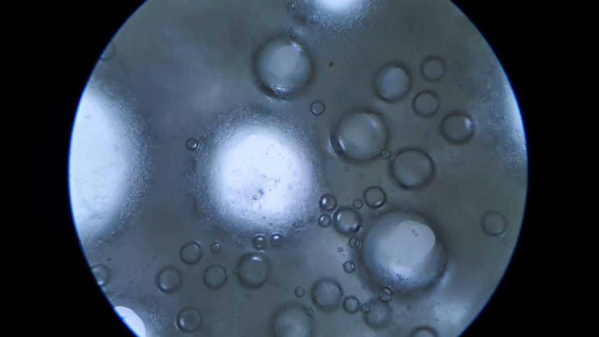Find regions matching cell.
I'll list each match as a JSON object with an SVG mask.
<instances>
[{"label":"cell","mask_w":599,"mask_h":337,"mask_svg":"<svg viewBox=\"0 0 599 337\" xmlns=\"http://www.w3.org/2000/svg\"><path fill=\"white\" fill-rule=\"evenodd\" d=\"M337 143L350 158L358 161L375 158L385 148L387 131L377 115L356 113L340 122L336 131Z\"/></svg>","instance_id":"2"},{"label":"cell","mask_w":599,"mask_h":337,"mask_svg":"<svg viewBox=\"0 0 599 337\" xmlns=\"http://www.w3.org/2000/svg\"><path fill=\"white\" fill-rule=\"evenodd\" d=\"M354 205L356 209H360L363 206V203H362L361 200H356L355 201Z\"/></svg>","instance_id":"14"},{"label":"cell","mask_w":599,"mask_h":337,"mask_svg":"<svg viewBox=\"0 0 599 337\" xmlns=\"http://www.w3.org/2000/svg\"><path fill=\"white\" fill-rule=\"evenodd\" d=\"M361 303L360 301L353 296L346 297L344 302V309L348 313L354 314L360 310Z\"/></svg>","instance_id":"8"},{"label":"cell","mask_w":599,"mask_h":337,"mask_svg":"<svg viewBox=\"0 0 599 337\" xmlns=\"http://www.w3.org/2000/svg\"><path fill=\"white\" fill-rule=\"evenodd\" d=\"M435 166L432 157L421 150H403L394 157L391 165L393 178L401 187L418 189L428 184L433 177Z\"/></svg>","instance_id":"3"},{"label":"cell","mask_w":599,"mask_h":337,"mask_svg":"<svg viewBox=\"0 0 599 337\" xmlns=\"http://www.w3.org/2000/svg\"><path fill=\"white\" fill-rule=\"evenodd\" d=\"M335 223L336 228L343 234L352 235L360 229L361 219L356 211L351 209H344L336 213Z\"/></svg>","instance_id":"4"},{"label":"cell","mask_w":599,"mask_h":337,"mask_svg":"<svg viewBox=\"0 0 599 337\" xmlns=\"http://www.w3.org/2000/svg\"><path fill=\"white\" fill-rule=\"evenodd\" d=\"M394 296L393 290L388 286L382 287L378 292V297L380 302L383 303H388L392 300Z\"/></svg>","instance_id":"9"},{"label":"cell","mask_w":599,"mask_h":337,"mask_svg":"<svg viewBox=\"0 0 599 337\" xmlns=\"http://www.w3.org/2000/svg\"><path fill=\"white\" fill-rule=\"evenodd\" d=\"M349 245L353 248H358L361 245L360 239L357 237L351 238L349 241Z\"/></svg>","instance_id":"11"},{"label":"cell","mask_w":599,"mask_h":337,"mask_svg":"<svg viewBox=\"0 0 599 337\" xmlns=\"http://www.w3.org/2000/svg\"><path fill=\"white\" fill-rule=\"evenodd\" d=\"M416 112L423 116H429L435 113L438 109V102L435 97L430 94L418 96L414 102Z\"/></svg>","instance_id":"6"},{"label":"cell","mask_w":599,"mask_h":337,"mask_svg":"<svg viewBox=\"0 0 599 337\" xmlns=\"http://www.w3.org/2000/svg\"><path fill=\"white\" fill-rule=\"evenodd\" d=\"M361 310L362 312V313L366 314H368L369 313H370V312L371 311V307L370 305H369V304L365 303L364 304H362V305L361 307Z\"/></svg>","instance_id":"12"},{"label":"cell","mask_w":599,"mask_h":337,"mask_svg":"<svg viewBox=\"0 0 599 337\" xmlns=\"http://www.w3.org/2000/svg\"><path fill=\"white\" fill-rule=\"evenodd\" d=\"M344 270L348 274H353L356 271V265L353 261H347L343 265Z\"/></svg>","instance_id":"10"},{"label":"cell","mask_w":599,"mask_h":337,"mask_svg":"<svg viewBox=\"0 0 599 337\" xmlns=\"http://www.w3.org/2000/svg\"><path fill=\"white\" fill-rule=\"evenodd\" d=\"M295 293L297 296L302 297L305 293L304 290L303 288H298L296 290Z\"/></svg>","instance_id":"13"},{"label":"cell","mask_w":599,"mask_h":337,"mask_svg":"<svg viewBox=\"0 0 599 337\" xmlns=\"http://www.w3.org/2000/svg\"><path fill=\"white\" fill-rule=\"evenodd\" d=\"M256 71L265 88L284 98L304 87L310 79L312 64L308 53L298 43L278 38L268 42L258 53Z\"/></svg>","instance_id":"1"},{"label":"cell","mask_w":599,"mask_h":337,"mask_svg":"<svg viewBox=\"0 0 599 337\" xmlns=\"http://www.w3.org/2000/svg\"><path fill=\"white\" fill-rule=\"evenodd\" d=\"M364 198L367 205L373 209H380L387 202L385 192L379 187L369 188L365 193Z\"/></svg>","instance_id":"7"},{"label":"cell","mask_w":599,"mask_h":337,"mask_svg":"<svg viewBox=\"0 0 599 337\" xmlns=\"http://www.w3.org/2000/svg\"><path fill=\"white\" fill-rule=\"evenodd\" d=\"M461 117L451 116L444 121L442 130L444 137L447 140L453 143L460 142L464 140L465 132Z\"/></svg>","instance_id":"5"}]
</instances>
